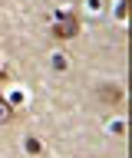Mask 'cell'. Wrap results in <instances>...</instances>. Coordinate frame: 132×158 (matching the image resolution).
Wrapping results in <instances>:
<instances>
[{
	"instance_id": "1",
	"label": "cell",
	"mask_w": 132,
	"mask_h": 158,
	"mask_svg": "<svg viewBox=\"0 0 132 158\" xmlns=\"http://www.w3.org/2000/svg\"><path fill=\"white\" fill-rule=\"evenodd\" d=\"M76 30H79L76 17H73V13H63V17H56V27H53V36H56V40H70V36H76Z\"/></svg>"
},
{
	"instance_id": "2",
	"label": "cell",
	"mask_w": 132,
	"mask_h": 158,
	"mask_svg": "<svg viewBox=\"0 0 132 158\" xmlns=\"http://www.w3.org/2000/svg\"><path fill=\"white\" fill-rule=\"evenodd\" d=\"M13 118V109H10V102H7V99L0 96V125H3V122H10Z\"/></svg>"
},
{
	"instance_id": "3",
	"label": "cell",
	"mask_w": 132,
	"mask_h": 158,
	"mask_svg": "<svg viewBox=\"0 0 132 158\" xmlns=\"http://www.w3.org/2000/svg\"><path fill=\"white\" fill-rule=\"evenodd\" d=\"M99 96H106L109 102H119V89H106V92H99Z\"/></svg>"
}]
</instances>
